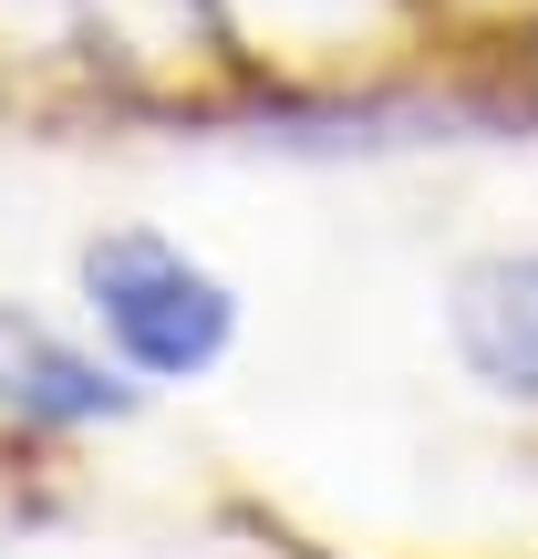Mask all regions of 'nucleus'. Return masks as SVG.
I'll return each instance as SVG.
<instances>
[{"mask_svg": "<svg viewBox=\"0 0 538 559\" xmlns=\"http://www.w3.org/2000/svg\"><path fill=\"white\" fill-rule=\"evenodd\" d=\"M445 342L498 404H538V249H487L445 280Z\"/></svg>", "mask_w": 538, "mask_h": 559, "instance_id": "obj_2", "label": "nucleus"}, {"mask_svg": "<svg viewBox=\"0 0 538 559\" xmlns=\"http://www.w3.org/2000/svg\"><path fill=\"white\" fill-rule=\"evenodd\" d=\"M73 280H83V321L135 383H198L239 342V290L166 228H94Z\"/></svg>", "mask_w": 538, "mask_h": 559, "instance_id": "obj_1", "label": "nucleus"}, {"mask_svg": "<svg viewBox=\"0 0 538 559\" xmlns=\"http://www.w3.org/2000/svg\"><path fill=\"white\" fill-rule=\"evenodd\" d=\"M0 415H21V425H124L135 415V383L104 353L62 342L52 321H32L21 300H0Z\"/></svg>", "mask_w": 538, "mask_h": 559, "instance_id": "obj_3", "label": "nucleus"}]
</instances>
